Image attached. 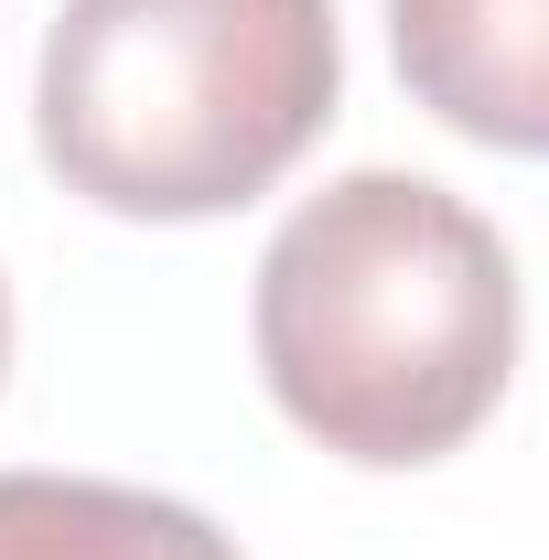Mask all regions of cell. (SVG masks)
I'll return each mask as SVG.
<instances>
[{
    "label": "cell",
    "instance_id": "obj_1",
    "mask_svg": "<svg viewBox=\"0 0 549 560\" xmlns=\"http://www.w3.org/2000/svg\"><path fill=\"white\" fill-rule=\"evenodd\" d=\"M259 377L344 464L464 453L517 366V259L431 173H344L280 215L248 291Z\"/></svg>",
    "mask_w": 549,
    "mask_h": 560
},
{
    "label": "cell",
    "instance_id": "obj_2",
    "mask_svg": "<svg viewBox=\"0 0 549 560\" xmlns=\"http://www.w3.org/2000/svg\"><path fill=\"white\" fill-rule=\"evenodd\" d=\"M335 0H66L33 140L66 195L195 226L270 195L335 119Z\"/></svg>",
    "mask_w": 549,
    "mask_h": 560
},
{
    "label": "cell",
    "instance_id": "obj_3",
    "mask_svg": "<svg viewBox=\"0 0 549 560\" xmlns=\"http://www.w3.org/2000/svg\"><path fill=\"white\" fill-rule=\"evenodd\" d=\"M388 44L442 130L549 162V0H388Z\"/></svg>",
    "mask_w": 549,
    "mask_h": 560
},
{
    "label": "cell",
    "instance_id": "obj_4",
    "mask_svg": "<svg viewBox=\"0 0 549 560\" xmlns=\"http://www.w3.org/2000/svg\"><path fill=\"white\" fill-rule=\"evenodd\" d=\"M0 560H237L206 506L108 475H0Z\"/></svg>",
    "mask_w": 549,
    "mask_h": 560
},
{
    "label": "cell",
    "instance_id": "obj_5",
    "mask_svg": "<svg viewBox=\"0 0 549 560\" xmlns=\"http://www.w3.org/2000/svg\"><path fill=\"white\" fill-rule=\"evenodd\" d=\"M0 366H11V291H0Z\"/></svg>",
    "mask_w": 549,
    "mask_h": 560
}]
</instances>
